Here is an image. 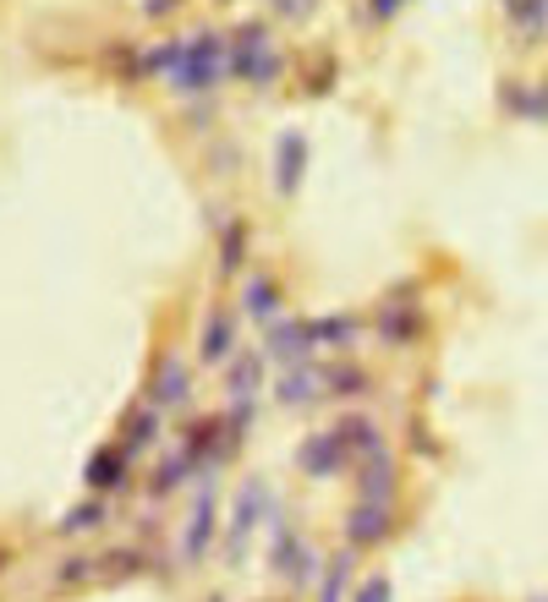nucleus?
I'll use <instances>...</instances> for the list:
<instances>
[{
  "label": "nucleus",
  "mask_w": 548,
  "mask_h": 602,
  "mask_svg": "<svg viewBox=\"0 0 548 602\" xmlns=\"http://www.w3.org/2000/svg\"><path fill=\"white\" fill-rule=\"evenodd\" d=\"M231 77V45L220 34H198V39H182V66H176V93H209Z\"/></svg>",
  "instance_id": "obj_1"
},
{
  "label": "nucleus",
  "mask_w": 548,
  "mask_h": 602,
  "mask_svg": "<svg viewBox=\"0 0 548 602\" xmlns=\"http://www.w3.org/2000/svg\"><path fill=\"white\" fill-rule=\"evenodd\" d=\"M351 602H395V586H389V575H368L362 586H357V597Z\"/></svg>",
  "instance_id": "obj_27"
},
{
  "label": "nucleus",
  "mask_w": 548,
  "mask_h": 602,
  "mask_svg": "<svg viewBox=\"0 0 548 602\" xmlns=\"http://www.w3.org/2000/svg\"><path fill=\"white\" fill-rule=\"evenodd\" d=\"M411 449H418V455H428V449H434V438H428L423 422H411Z\"/></svg>",
  "instance_id": "obj_30"
},
{
  "label": "nucleus",
  "mask_w": 548,
  "mask_h": 602,
  "mask_svg": "<svg viewBox=\"0 0 548 602\" xmlns=\"http://www.w3.org/2000/svg\"><path fill=\"white\" fill-rule=\"evenodd\" d=\"M324 389H329L335 400H351L357 389H368V373L351 367V362H346V367H324Z\"/></svg>",
  "instance_id": "obj_23"
},
{
  "label": "nucleus",
  "mask_w": 548,
  "mask_h": 602,
  "mask_svg": "<svg viewBox=\"0 0 548 602\" xmlns=\"http://www.w3.org/2000/svg\"><path fill=\"white\" fill-rule=\"evenodd\" d=\"M160 438V405H149V411H137L132 416V427H126V449L121 455H137V449H149Z\"/></svg>",
  "instance_id": "obj_21"
},
{
  "label": "nucleus",
  "mask_w": 548,
  "mask_h": 602,
  "mask_svg": "<svg viewBox=\"0 0 548 602\" xmlns=\"http://www.w3.org/2000/svg\"><path fill=\"white\" fill-rule=\"evenodd\" d=\"M231 72H236L241 83H252V88H274V83H281L286 55L274 50V39H269V28H263V23H241V28H236Z\"/></svg>",
  "instance_id": "obj_2"
},
{
  "label": "nucleus",
  "mask_w": 548,
  "mask_h": 602,
  "mask_svg": "<svg viewBox=\"0 0 548 602\" xmlns=\"http://www.w3.org/2000/svg\"><path fill=\"white\" fill-rule=\"evenodd\" d=\"M281 308H286V296H281V285H274L263 268L247 279V318H258V324H274L281 318Z\"/></svg>",
  "instance_id": "obj_15"
},
{
  "label": "nucleus",
  "mask_w": 548,
  "mask_h": 602,
  "mask_svg": "<svg viewBox=\"0 0 548 602\" xmlns=\"http://www.w3.org/2000/svg\"><path fill=\"white\" fill-rule=\"evenodd\" d=\"M543 17H548V0H510V23L521 34H543Z\"/></svg>",
  "instance_id": "obj_25"
},
{
  "label": "nucleus",
  "mask_w": 548,
  "mask_h": 602,
  "mask_svg": "<svg viewBox=\"0 0 548 602\" xmlns=\"http://www.w3.org/2000/svg\"><path fill=\"white\" fill-rule=\"evenodd\" d=\"M187 394H192L187 362H182V356H165V362H160V378H154V405H160V411H176V405H187Z\"/></svg>",
  "instance_id": "obj_14"
},
{
  "label": "nucleus",
  "mask_w": 548,
  "mask_h": 602,
  "mask_svg": "<svg viewBox=\"0 0 548 602\" xmlns=\"http://www.w3.org/2000/svg\"><path fill=\"white\" fill-rule=\"evenodd\" d=\"M214 602H220V597H214Z\"/></svg>",
  "instance_id": "obj_32"
},
{
  "label": "nucleus",
  "mask_w": 548,
  "mask_h": 602,
  "mask_svg": "<svg viewBox=\"0 0 548 602\" xmlns=\"http://www.w3.org/2000/svg\"><path fill=\"white\" fill-rule=\"evenodd\" d=\"M225 389H231V405H252L258 389H263V356L258 351H241L225 373Z\"/></svg>",
  "instance_id": "obj_13"
},
{
  "label": "nucleus",
  "mask_w": 548,
  "mask_h": 602,
  "mask_svg": "<svg viewBox=\"0 0 548 602\" xmlns=\"http://www.w3.org/2000/svg\"><path fill=\"white\" fill-rule=\"evenodd\" d=\"M263 521H274V488L263 482V477H252L247 488H241V499H236V510H231V537H225V548H231V559H241V548H247V537L263 526Z\"/></svg>",
  "instance_id": "obj_4"
},
{
  "label": "nucleus",
  "mask_w": 548,
  "mask_h": 602,
  "mask_svg": "<svg viewBox=\"0 0 548 602\" xmlns=\"http://www.w3.org/2000/svg\"><path fill=\"white\" fill-rule=\"evenodd\" d=\"M144 12H149V17H165V12H176V0H149Z\"/></svg>",
  "instance_id": "obj_31"
},
{
  "label": "nucleus",
  "mask_w": 548,
  "mask_h": 602,
  "mask_svg": "<svg viewBox=\"0 0 548 602\" xmlns=\"http://www.w3.org/2000/svg\"><path fill=\"white\" fill-rule=\"evenodd\" d=\"M274 362H286V367H297V362H313V329L308 324H297V318H274L269 324V346H263Z\"/></svg>",
  "instance_id": "obj_7"
},
{
  "label": "nucleus",
  "mask_w": 548,
  "mask_h": 602,
  "mask_svg": "<svg viewBox=\"0 0 548 602\" xmlns=\"http://www.w3.org/2000/svg\"><path fill=\"white\" fill-rule=\"evenodd\" d=\"M395 488H400V466H395V455H373V461H362L357 499H368V504H389Z\"/></svg>",
  "instance_id": "obj_11"
},
{
  "label": "nucleus",
  "mask_w": 548,
  "mask_h": 602,
  "mask_svg": "<svg viewBox=\"0 0 548 602\" xmlns=\"http://www.w3.org/2000/svg\"><path fill=\"white\" fill-rule=\"evenodd\" d=\"M274 12H281V17H308L313 0H274Z\"/></svg>",
  "instance_id": "obj_29"
},
{
  "label": "nucleus",
  "mask_w": 548,
  "mask_h": 602,
  "mask_svg": "<svg viewBox=\"0 0 548 602\" xmlns=\"http://www.w3.org/2000/svg\"><path fill=\"white\" fill-rule=\"evenodd\" d=\"M269 526H274V542H269L274 575H281L286 586H313V580H319V569H324V564H319V553H313V542H308V537H297L281 515H274Z\"/></svg>",
  "instance_id": "obj_3"
},
{
  "label": "nucleus",
  "mask_w": 548,
  "mask_h": 602,
  "mask_svg": "<svg viewBox=\"0 0 548 602\" xmlns=\"http://www.w3.org/2000/svg\"><path fill=\"white\" fill-rule=\"evenodd\" d=\"M198 472V461L187 455V449H176L171 461H160V472H154V493H176L182 488V477H192Z\"/></svg>",
  "instance_id": "obj_22"
},
{
  "label": "nucleus",
  "mask_w": 548,
  "mask_h": 602,
  "mask_svg": "<svg viewBox=\"0 0 548 602\" xmlns=\"http://www.w3.org/2000/svg\"><path fill=\"white\" fill-rule=\"evenodd\" d=\"M389 531H395V515H389V504H368V499H357L351 504V515H346V542L362 553V548H384L389 542Z\"/></svg>",
  "instance_id": "obj_6"
},
{
  "label": "nucleus",
  "mask_w": 548,
  "mask_h": 602,
  "mask_svg": "<svg viewBox=\"0 0 548 602\" xmlns=\"http://www.w3.org/2000/svg\"><path fill=\"white\" fill-rule=\"evenodd\" d=\"M88 569H94V564H88V559H66V564H61V575H55V580H61V586H72V580H88Z\"/></svg>",
  "instance_id": "obj_28"
},
{
  "label": "nucleus",
  "mask_w": 548,
  "mask_h": 602,
  "mask_svg": "<svg viewBox=\"0 0 548 602\" xmlns=\"http://www.w3.org/2000/svg\"><path fill=\"white\" fill-rule=\"evenodd\" d=\"M357 553V548H351ZM351 553H335L319 575V602H346V586H351Z\"/></svg>",
  "instance_id": "obj_20"
},
{
  "label": "nucleus",
  "mask_w": 548,
  "mask_h": 602,
  "mask_svg": "<svg viewBox=\"0 0 548 602\" xmlns=\"http://www.w3.org/2000/svg\"><path fill=\"white\" fill-rule=\"evenodd\" d=\"M241 258H247V225L236 220V225H225V236H220V268H225V274H236V268H241Z\"/></svg>",
  "instance_id": "obj_24"
},
{
  "label": "nucleus",
  "mask_w": 548,
  "mask_h": 602,
  "mask_svg": "<svg viewBox=\"0 0 548 602\" xmlns=\"http://www.w3.org/2000/svg\"><path fill=\"white\" fill-rule=\"evenodd\" d=\"M88 488H99V493L126 488V455H121V449H104V455L88 461Z\"/></svg>",
  "instance_id": "obj_17"
},
{
  "label": "nucleus",
  "mask_w": 548,
  "mask_h": 602,
  "mask_svg": "<svg viewBox=\"0 0 548 602\" xmlns=\"http://www.w3.org/2000/svg\"><path fill=\"white\" fill-rule=\"evenodd\" d=\"M214 526H220V504H214V482L198 493V504H192V521H187V542H182V553H187V564H198L203 553H209V542H214Z\"/></svg>",
  "instance_id": "obj_9"
},
{
  "label": "nucleus",
  "mask_w": 548,
  "mask_h": 602,
  "mask_svg": "<svg viewBox=\"0 0 548 602\" xmlns=\"http://www.w3.org/2000/svg\"><path fill=\"white\" fill-rule=\"evenodd\" d=\"M319 389H324V367H313V362H297V367H286L281 373V405H313L319 400Z\"/></svg>",
  "instance_id": "obj_12"
},
{
  "label": "nucleus",
  "mask_w": 548,
  "mask_h": 602,
  "mask_svg": "<svg viewBox=\"0 0 548 602\" xmlns=\"http://www.w3.org/2000/svg\"><path fill=\"white\" fill-rule=\"evenodd\" d=\"M346 455H351V449H346L340 432H313V438L297 449V472L313 477V482H329V477H340Z\"/></svg>",
  "instance_id": "obj_5"
},
{
  "label": "nucleus",
  "mask_w": 548,
  "mask_h": 602,
  "mask_svg": "<svg viewBox=\"0 0 548 602\" xmlns=\"http://www.w3.org/2000/svg\"><path fill=\"white\" fill-rule=\"evenodd\" d=\"M308 329H313V346H319V351H329V346H351V340L362 335L357 318H308Z\"/></svg>",
  "instance_id": "obj_19"
},
{
  "label": "nucleus",
  "mask_w": 548,
  "mask_h": 602,
  "mask_svg": "<svg viewBox=\"0 0 548 602\" xmlns=\"http://www.w3.org/2000/svg\"><path fill=\"white\" fill-rule=\"evenodd\" d=\"M198 356L209 362V367H225L231 356H236V318L231 313H209L203 318V335H198Z\"/></svg>",
  "instance_id": "obj_10"
},
{
  "label": "nucleus",
  "mask_w": 548,
  "mask_h": 602,
  "mask_svg": "<svg viewBox=\"0 0 548 602\" xmlns=\"http://www.w3.org/2000/svg\"><path fill=\"white\" fill-rule=\"evenodd\" d=\"M99 521H104V504H83V510H72V515L61 521V531H66V537H77V531H94Z\"/></svg>",
  "instance_id": "obj_26"
},
{
  "label": "nucleus",
  "mask_w": 548,
  "mask_h": 602,
  "mask_svg": "<svg viewBox=\"0 0 548 602\" xmlns=\"http://www.w3.org/2000/svg\"><path fill=\"white\" fill-rule=\"evenodd\" d=\"M335 432L346 438V449H351V455H362V461L384 455V438H378V427H373L368 416H340V427H335Z\"/></svg>",
  "instance_id": "obj_16"
},
{
  "label": "nucleus",
  "mask_w": 548,
  "mask_h": 602,
  "mask_svg": "<svg viewBox=\"0 0 548 602\" xmlns=\"http://www.w3.org/2000/svg\"><path fill=\"white\" fill-rule=\"evenodd\" d=\"M302 171H308V137L302 131H281V142H274V192L291 198L302 187Z\"/></svg>",
  "instance_id": "obj_8"
},
{
  "label": "nucleus",
  "mask_w": 548,
  "mask_h": 602,
  "mask_svg": "<svg viewBox=\"0 0 548 602\" xmlns=\"http://www.w3.org/2000/svg\"><path fill=\"white\" fill-rule=\"evenodd\" d=\"M418 329H423V313H418V308H384V313H378V335H384L389 346H406Z\"/></svg>",
  "instance_id": "obj_18"
}]
</instances>
